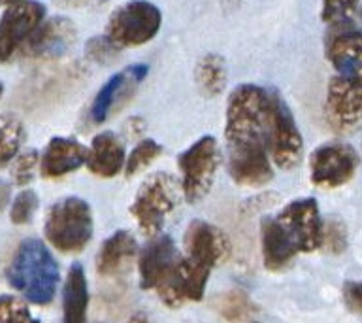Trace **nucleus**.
<instances>
[{"label":"nucleus","mask_w":362,"mask_h":323,"mask_svg":"<svg viewBox=\"0 0 362 323\" xmlns=\"http://www.w3.org/2000/svg\"><path fill=\"white\" fill-rule=\"evenodd\" d=\"M298 254L276 217L262 221V257L268 271H281Z\"/></svg>","instance_id":"nucleus-21"},{"label":"nucleus","mask_w":362,"mask_h":323,"mask_svg":"<svg viewBox=\"0 0 362 323\" xmlns=\"http://www.w3.org/2000/svg\"><path fill=\"white\" fill-rule=\"evenodd\" d=\"M328 125L338 132H351L362 125V87L344 76L328 81L325 102Z\"/></svg>","instance_id":"nucleus-11"},{"label":"nucleus","mask_w":362,"mask_h":323,"mask_svg":"<svg viewBox=\"0 0 362 323\" xmlns=\"http://www.w3.org/2000/svg\"><path fill=\"white\" fill-rule=\"evenodd\" d=\"M8 282L34 305H49L59 288V266L44 242L28 238L19 244L8 266Z\"/></svg>","instance_id":"nucleus-1"},{"label":"nucleus","mask_w":362,"mask_h":323,"mask_svg":"<svg viewBox=\"0 0 362 323\" xmlns=\"http://www.w3.org/2000/svg\"><path fill=\"white\" fill-rule=\"evenodd\" d=\"M44 232L51 246H55L59 251H81L93 237L90 206L79 197L57 200L45 215Z\"/></svg>","instance_id":"nucleus-2"},{"label":"nucleus","mask_w":362,"mask_h":323,"mask_svg":"<svg viewBox=\"0 0 362 323\" xmlns=\"http://www.w3.org/2000/svg\"><path fill=\"white\" fill-rule=\"evenodd\" d=\"M76 38V28L64 17L42 21L40 27L25 42V53L34 57H55L66 51Z\"/></svg>","instance_id":"nucleus-16"},{"label":"nucleus","mask_w":362,"mask_h":323,"mask_svg":"<svg viewBox=\"0 0 362 323\" xmlns=\"http://www.w3.org/2000/svg\"><path fill=\"white\" fill-rule=\"evenodd\" d=\"M358 166V155L347 144H325L310 157V176L317 187L332 189L347 183Z\"/></svg>","instance_id":"nucleus-9"},{"label":"nucleus","mask_w":362,"mask_h":323,"mask_svg":"<svg viewBox=\"0 0 362 323\" xmlns=\"http://www.w3.org/2000/svg\"><path fill=\"white\" fill-rule=\"evenodd\" d=\"M25 138V130L19 119L11 115H0V166L16 157Z\"/></svg>","instance_id":"nucleus-24"},{"label":"nucleus","mask_w":362,"mask_h":323,"mask_svg":"<svg viewBox=\"0 0 362 323\" xmlns=\"http://www.w3.org/2000/svg\"><path fill=\"white\" fill-rule=\"evenodd\" d=\"M17 2H23V0H0V4L2 6H11V4H17Z\"/></svg>","instance_id":"nucleus-34"},{"label":"nucleus","mask_w":362,"mask_h":323,"mask_svg":"<svg viewBox=\"0 0 362 323\" xmlns=\"http://www.w3.org/2000/svg\"><path fill=\"white\" fill-rule=\"evenodd\" d=\"M163 16L149 0H130L110 16L106 36L117 47L144 45L157 36Z\"/></svg>","instance_id":"nucleus-4"},{"label":"nucleus","mask_w":362,"mask_h":323,"mask_svg":"<svg viewBox=\"0 0 362 323\" xmlns=\"http://www.w3.org/2000/svg\"><path fill=\"white\" fill-rule=\"evenodd\" d=\"M198 89L206 96H217L225 91L226 64L219 55L202 57L194 70Z\"/></svg>","instance_id":"nucleus-22"},{"label":"nucleus","mask_w":362,"mask_h":323,"mask_svg":"<svg viewBox=\"0 0 362 323\" xmlns=\"http://www.w3.org/2000/svg\"><path fill=\"white\" fill-rule=\"evenodd\" d=\"M117 50V45L113 44L106 34L100 36V38L89 40V44H87V53H89L93 59H96V61H106L107 57L115 55V51Z\"/></svg>","instance_id":"nucleus-30"},{"label":"nucleus","mask_w":362,"mask_h":323,"mask_svg":"<svg viewBox=\"0 0 362 323\" xmlns=\"http://www.w3.org/2000/svg\"><path fill=\"white\" fill-rule=\"evenodd\" d=\"M147 70H149L147 64H132V67L124 68L123 72H117L107 79L106 84L102 85V89L98 91V95L95 96L93 106H90V121L104 123L110 118V113L115 110V106L127 101L130 93L136 89V85L146 78Z\"/></svg>","instance_id":"nucleus-13"},{"label":"nucleus","mask_w":362,"mask_h":323,"mask_svg":"<svg viewBox=\"0 0 362 323\" xmlns=\"http://www.w3.org/2000/svg\"><path fill=\"white\" fill-rule=\"evenodd\" d=\"M322 244H328L332 251H341L345 248V232L339 223H330L325 229L322 227Z\"/></svg>","instance_id":"nucleus-31"},{"label":"nucleus","mask_w":362,"mask_h":323,"mask_svg":"<svg viewBox=\"0 0 362 323\" xmlns=\"http://www.w3.org/2000/svg\"><path fill=\"white\" fill-rule=\"evenodd\" d=\"M89 306V289L85 278L83 266L76 263L70 266L66 283L62 289V322L64 323H83Z\"/></svg>","instance_id":"nucleus-20"},{"label":"nucleus","mask_w":362,"mask_h":323,"mask_svg":"<svg viewBox=\"0 0 362 323\" xmlns=\"http://www.w3.org/2000/svg\"><path fill=\"white\" fill-rule=\"evenodd\" d=\"M180 259L174 240L170 237H157L147 244L140 255V283L144 289H157L168 276L175 261Z\"/></svg>","instance_id":"nucleus-15"},{"label":"nucleus","mask_w":362,"mask_h":323,"mask_svg":"<svg viewBox=\"0 0 362 323\" xmlns=\"http://www.w3.org/2000/svg\"><path fill=\"white\" fill-rule=\"evenodd\" d=\"M44 19V4L36 0H23L8 6L4 16L0 17V61H10Z\"/></svg>","instance_id":"nucleus-8"},{"label":"nucleus","mask_w":362,"mask_h":323,"mask_svg":"<svg viewBox=\"0 0 362 323\" xmlns=\"http://www.w3.org/2000/svg\"><path fill=\"white\" fill-rule=\"evenodd\" d=\"M38 163V152H34V149L17 155L13 169H11V176H13V181H16L17 186H25V183L33 180L34 169H36Z\"/></svg>","instance_id":"nucleus-29"},{"label":"nucleus","mask_w":362,"mask_h":323,"mask_svg":"<svg viewBox=\"0 0 362 323\" xmlns=\"http://www.w3.org/2000/svg\"><path fill=\"white\" fill-rule=\"evenodd\" d=\"M187 257L200 265L214 268L230 254V242L219 227L208 221H192L185 232Z\"/></svg>","instance_id":"nucleus-12"},{"label":"nucleus","mask_w":362,"mask_h":323,"mask_svg":"<svg viewBox=\"0 0 362 323\" xmlns=\"http://www.w3.org/2000/svg\"><path fill=\"white\" fill-rule=\"evenodd\" d=\"M209 272L211 268L192 261L191 257H183V259L180 257L172 266V271L168 272V276L157 285V291L164 305L175 308L187 300L202 299Z\"/></svg>","instance_id":"nucleus-10"},{"label":"nucleus","mask_w":362,"mask_h":323,"mask_svg":"<svg viewBox=\"0 0 362 323\" xmlns=\"http://www.w3.org/2000/svg\"><path fill=\"white\" fill-rule=\"evenodd\" d=\"M266 149L272 163L279 169H294L304 153V138L288 106L277 93L270 91L268 125H266Z\"/></svg>","instance_id":"nucleus-5"},{"label":"nucleus","mask_w":362,"mask_h":323,"mask_svg":"<svg viewBox=\"0 0 362 323\" xmlns=\"http://www.w3.org/2000/svg\"><path fill=\"white\" fill-rule=\"evenodd\" d=\"M123 142L115 132H98L87 147V169L100 178H113L124 166Z\"/></svg>","instance_id":"nucleus-18"},{"label":"nucleus","mask_w":362,"mask_h":323,"mask_svg":"<svg viewBox=\"0 0 362 323\" xmlns=\"http://www.w3.org/2000/svg\"><path fill=\"white\" fill-rule=\"evenodd\" d=\"M87 161V147L74 138H51L40 159V170L45 178H62L78 170Z\"/></svg>","instance_id":"nucleus-17"},{"label":"nucleus","mask_w":362,"mask_h":323,"mask_svg":"<svg viewBox=\"0 0 362 323\" xmlns=\"http://www.w3.org/2000/svg\"><path fill=\"white\" fill-rule=\"evenodd\" d=\"M276 220L296 251L308 254L322 246V221L315 198L293 200L277 214Z\"/></svg>","instance_id":"nucleus-7"},{"label":"nucleus","mask_w":362,"mask_h":323,"mask_svg":"<svg viewBox=\"0 0 362 323\" xmlns=\"http://www.w3.org/2000/svg\"><path fill=\"white\" fill-rule=\"evenodd\" d=\"M327 57L339 76L362 87V33L339 30L328 40Z\"/></svg>","instance_id":"nucleus-14"},{"label":"nucleus","mask_w":362,"mask_h":323,"mask_svg":"<svg viewBox=\"0 0 362 323\" xmlns=\"http://www.w3.org/2000/svg\"><path fill=\"white\" fill-rule=\"evenodd\" d=\"M356 4L358 0H322V21L344 25L356 10Z\"/></svg>","instance_id":"nucleus-27"},{"label":"nucleus","mask_w":362,"mask_h":323,"mask_svg":"<svg viewBox=\"0 0 362 323\" xmlns=\"http://www.w3.org/2000/svg\"><path fill=\"white\" fill-rule=\"evenodd\" d=\"M344 299L349 310L362 314V282L345 283Z\"/></svg>","instance_id":"nucleus-32"},{"label":"nucleus","mask_w":362,"mask_h":323,"mask_svg":"<svg viewBox=\"0 0 362 323\" xmlns=\"http://www.w3.org/2000/svg\"><path fill=\"white\" fill-rule=\"evenodd\" d=\"M160 153H163V146H160L158 142L151 140V138L141 140L140 144L132 149L129 159H127V163H124V172H127V176L140 174L141 170L147 169Z\"/></svg>","instance_id":"nucleus-25"},{"label":"nucleus","mask_w":362,"mask_h":323,"mask_svg":"<svg viewBox=\"0 0 362 323\" xmlns=\"http://www.w3.org/2000/svg\"><path fill=\"white\" fill-rule=\"evenodd\" d=\"M180 197V187L174 176L157 172L149 176L136 193L130 212L138 225L149 237H157L164 225L166 215L175 208Z\"/></svg>","instance_id":"nucleus-3"},{"label":"nucleus","mask_w":362,"mask_h":323,"mask_svg":"<svg viewBox=\"0 0 362 323\" xmlns=\"http://www.w3.org/2000/svg\"><path fill=\"white\" fill-rule=\"evenodd\" d=\"M221 152L214 136L198 138L177 157L181 170V191L189 203L202 200L214 186L219 169Z\"/></svg>","instance_id":"nucleus-6"},{"label":"nucleus","mask_w":362,"mask_h":323,"mask_svg":"<svg viewBox=\"0 0 362 323\" xmlns=\"http://www.w3.org/2000/svg\"><path fill=\"white\" fill-rule=\"evenodd\" d=\"M8 198H10V186L6 181H0V212L8 204Z\"/></svg>","instance_id":"nucleus-33"},{"label":"nucleus","mask_w":362,"mask_h":323,"mask_svg":"<svg viewBox=\"0 0 362 323\" xmlns=\"http://www.w3.org/2000/svg\"><path fill=\"white\" fill-rule=\"evenodd\" d=\"M136 251H138V244L129 231L113 232L100 246V251L96 257V268L102 276L119 274L123 268H127Z\"/></svg>","instance_id":"nucleus-19"},{"label":"nucleus","mask_w":362,"mask_h":323,"mask_svg":"<svg viewBox=\"0 0 362 323\" xmlns=\"http://www.w3.org/2000/svg\"><path fill=\"white\" fill-rule=\"evenodd\" d=\"M132 323H147V322H146V317L138 316V317H134V319H132Z\"/></svg>","instance_id":"nucleus-35"},{"label":"nucleus","mask_w":362,"mask_h":323,"mask_svg":"<svg viewBox=\"0 0 362 323\" xmlns=\"http://www.w3.org/2000/svg\"><path fill=\"white\" fill-rule=\"evenodd\" d=\"M215 310L219 312V316L228 323H242L245 322L255 312V305L249 300V297L243 291L232 289L226 291L215 300Z\"/></svg>","instance_id":"nucleus-23"},{"label":"nucleus","mask_w":362,"mask_h":323,"mask_svg":"<svg viewBox=\"0 0 362 323\" xmlns=\"http://www.w3.org/2000/svg\"><path fill=\"white\" fill-rule=\"evenodd\" d=\"M2 93H4V87H2V84H0V96H2Z\"/></svg>","instance_id":"nucleus-36"},{"label":"nucleus","mask_w":362,"mask_h":323,"mask_svg":"<svg viewBox=\"0 0 362 323\" xmlns=\"http://www.w3.org/2000/svg\"><path fill=\"white\" fill-rule=\"evenodd\" d=\"M38 208V197L34 191H23L19 193L11 204L10 217L16 225H25L33 220L34 212Z\"/></svg>","instance_id":"nucleus-28"},{"label":"nucleus","mask_w":362,"mask_h":323,"mask_svg":"<svg viewBox=\"0 0 362 323\" xmlns=\"http://www.w3.org/2000/svg\"><path fill=\"white\" fill-rule=\"evenodd\" d=\"M0 323H40L30 314L28 306L17 297L2 295L0 297Z\"/></svg>","instance_id":"nucleus-26"}]
</instances>
